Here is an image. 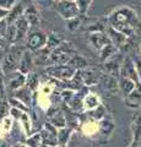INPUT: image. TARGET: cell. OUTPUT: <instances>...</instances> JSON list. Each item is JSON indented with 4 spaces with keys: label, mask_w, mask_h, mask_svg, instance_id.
I'll return each mask as SVG.
<instances>
[{
    "label": "cell",
    "mask_w": 141,
    "mask_h": 147,
    "mask_svg": "<svg viewBox=\"0 0 141 147\" xmlns=\"http://www.w3.org/2000/svg\"><path fill=\"white\" fill-rule=\"evenodd\" d=\"M109 26L117 31L121 32L128 38H131L141 31V21L139 20L138 13L130 7H119L109 16Z\"/></svg>",
    "instance_id": "cell-1"
},
{
    "label": "cell",
    "mask_w": 141,
    "mask_h": 147,
    "mask_svg": "<svg viewBox=\"0 0 141 147\" xmlns=\"http://www.w3.org/2000/svg\"><path fill=\"white\" fill-rule=\"evenodd\" d=\"M24 53V48L20 47L19 44H11L1 61V71L4 75H12L19 69Z\"/></svg>",
    "instance_id": "cell-2"
},
{
    "label": "cell",
    "mask_w": 141,
    "mask_h": 147,
    "mask_svg": "<svg viewBox=\"0 0 141 147\" xmlns=\"http://www.w3.org/2000/svg\"><path fill=\"white\" fill-rule=\"evenodd\" d=\"M75 54H77L75 45L69 40H63L60 45L51 53L49 61L54 65H67Z\"/></svg>",
    "instance_id": "cell-3"
},
{
    "label": "cell",
    "mask_w": 141,
    "mask_h": 147,
    "mask_svg": "<svg viewBox=\"0 0 141 147\" xmlns=\"http://www.w3.org/2000/svg\"><path fill=\"white\" fill-rule=\"evenodd\" d=\"M47 40H48V34L42 30H37V31L31 32L27 36L26 45L32 52H39V50H42L47 45Z\"/></svg>",
    "instance_id": "cell-4"
},
{
    "label": "cell",
    "mask_w": 141,
    "mask_h": 147,
    "mask_svg": "<svg viewBox=\"0 0 141 147\" xmlns=\"http://www.w3.org/2000/svg\"><path fill=\"white\" fill-rule=\"evenodd\" d=\"M55 9L59 12V15L64 18L65 21L71 20V18H75V17L81 15L79 7H77V5H76V3L69 1V0H61V1L57 3Z\"/></svg>",
    "instance_id": "cell-5"
},
{
    "label": "cell",
    "mask_w": 141,
    "mask_h": 147,
    "mask_svg": "<svg viewBox=\"0 0 141 147\" xmlns=\"http://www.w3.org/2000/svg\"><path fill=\"white\" fill-rule=\"evenodd\" d=\"M124 58L125 57H123L120 53H118L113 58L108 59L107 61H104L102 64V71H103V74H107V75H111L113 77L119 79V77H120V69H121V64H123Z\"/></svg>",
    "instance_id": "cell-6"
},
{
    "label": "cell",
    "mask_w": 141,
    "mask_h": 147,
    "mask_svg": "<svg viewBox=\"0 0 141 147\" xmlns=\"http://www.w3.org/2000/svg\"><path fill=\"white\" fill-rule=\"evenodd\" d=\"M45 74L54 79L66 81L74 77L75 69H72L70 65H52L45 69Z\"/></svg>",
    "instance_id": "cell-7"
},
{
    "label": "cell",
    "mask_w": 141,
    "mask_h": 147,
    "mask_svg": "<svg viewBox=\"0 0 141 147\" xmlns=\"http://www.w3.org/2000/svg\"><path fill=\"white\" fill-rule=\"evenodd\" d=\"M120 77H126V79L133 80L138 85H140V79H139L138 70H136L135 61L130 55L125 57L124 60H123L121 69H120Z\"/></svg>",
    "instance_id": "cell-8"
},
{
    "label": "cell",
    "mask_w": 141,
    "mask_h": 147,
    "mask_svg": "<svg viewBox=\"0 0 141 147\" xmlns=\"http://www.w3.org/2000/svg\"><path fill=\"white\" fill-rule=\"evenodd\" d=\"M98 85L106 94H115L119 91V79L107 75V74H102Z\"/></svg>",
    "instance_id": "cell-9"
},
{
    "label": "cell",
    "mask_w": 141,
    "mask_h": 147,
    "mask_svg": "<svg viewBox=\"0 0 141 147\" xmlns=\"http://www.w3.org/2000/svg\"><path fill=\"white\" fill-rule=\"evenodd\" d=\"M106 33L108 34L109 39H111V42L118 48V50H121V49L128 48V45H129V39H130V38H128V37H126L125 34H123L121 32L117 31L115 28H113L112 26H108Z\"/></svg>",
    "instance_id": "cell-10"
},
{
    "label": "cell",
    "mask_w": 141,
    "mask_h": 147,
    "mask_svg": "<svg viewBox=\"0 0 141 147\" xmlns=\"http://www.w3.org/2000/svg\"><path fill=\"white\" fill-rule=\"evenodd\" d=\"M88 42L96 52L97 50L101 52L107 44L111 43V39L106 32H93V33H88Z\"/></svg>",
    "instance_id": "cell-11"
},
{
    "label": "cell",
    "mask_w": 141,
    "mask_h": 147,
    "mask_svg": "<svg viewBox=\"0 0 141 147\" xmlns=\"http://www.w3.org/2000/svg\"><path fill=\"white\" fill-rule=\"evenodd\" d=\"M42 135V141L43 145L49 146V147H55L58 145V131L57 127L52 125V124H45L44 129L40 132Z\"/></svg>",
    "instance_id": "cell-12"
},
{
    "label": "cell",
    "mask_w": 141,
    "mask_h": 147,
    "mask_svg": "<svg viewBox=\"0 0 141 147\" xmlns=\"http://www.w3.org/2000/svg\"><path fill=\"white\" fill-rule=\"evenodd\" d=\"M81 74H82V79L86 86H91V85H97L99 79L102 76V69H97L93 66H88L81 70Z\"/></svg>",
    "instance_id": "cell-13"
},
{
    "label": "cell",
    "mask_w": 141,
    "mask_h": 147,
    "mask_svg": "<svg viewBox=\"0 0 141 147\" xmlns=\"http://www.w3.org/2000/svg\"><path fill=\"white\" fill-rule=\"evenodd\" d=\"M124 100H125V105L129 108L141 107V85H138V87L131 92L128 97H125Z\"/></svg>",
    "instance_id": "cell-14"
},
{
    "label": "cell",
    "mask_w": 141,
    "mask_h": 147,
    "mask_svg": "<svg viewBox=\"0 0 141 147\" xmlns=\"http://www.w3.org/2000/svg\"><path fill=\"white\" fill-rule=\"evenodd\" d=\"M136 87H138V84L133 80L126 79V77H119V92L124 96V98L128 97Z\"/></svg>",
    "instance_id": "cell-15"
},
{
    "label": "cell",
    "mask_w": 141,
    "mask_h": 147,
    "mask_svg": "<svg viewBox=\"0 0 141 147\" xmlns=\"http://www.w3.org/2000/svg\"><path fill=\"white\" fill-rule=\"evenodd\" d=\"M15 26H16V34H17V37H16V43H17V42H21V40L27 36L30 24L27 22V20H26L24 16H21L19 20L15 22Z\"/></svg>",
    "instance_id": "cell-16"
},
{
    "label": "cell",
    "mask_w": 141,
    "mask_h": 147,
    "mask_svg": "<svg viewBox=\"0 0 141 147\" xmlns=\"http://www.w3.org/2000/svg\"><path fill=\"white\" fill-rule=\"evenodd\" d=\"M24 17L27 20V22L30 24V26L39 25L40 16H39V12H38V10H37V7L36 6H30L28 9H26L25 12H24Z\"/></svg>",
    "instance_id": "cell-17"
},
{
    "label": "cell",
    "mask_w": 141,
    "mask_h": 147,
    "mask_svg": "<svg viewBox=\"0 0 141 147\" xmlns=\"http://www.w3.org/2000/svg\"><path fill=\"white\" fill-rule=\"evenodd\" d=\"M24 84H26V76L21 72H15L10 75L7 86L10 90H19L24 86Z\"/></svg>",
    "instance_id": "cell-18"
},
{
    "label": "cell",
    "mask_w": 141,
    "mask_h": 147,
    "mask_svg": "<svg viewBox=\"0 0 141 147\" xmlns=\"http://www.w3.org/2000/svg\"><path fill=\"white\" fill-rule=\"evenodd\" d=\"M24 6L22 4H16L10 11H9V15L6 16V21H7V25H12L19 20L21 16H24Z\"/></svg>",
    "instance_id": "cell-19"
},
{
    "label": "cell",
    "mask_w": 141,
    "mask_h": 147,
    "mask_svg": "<svg viewBox=\"0 0 141 147\" xmlns=\"http://www.w3.org/2000/svg\"><path fill=\"white\" fill-rule=\"evenodd\" d=\"M67 65H70L72 69H75V70H84V69L90 66L87 59H86L85 57H82L81 54H79V53L75 54L74 57L71 58V60Z\"/></svg>",
    "instance_id": "cell-20"
},
{
    "label": "cell",
    "mask_w": 141,
    "mask_h": 147,
    "mask_svg": "<svg viewBox=\"0 0 141 147\" xmlns=\"http://www.w3.org/2000/svg\"><path fill=\"white\" fill-rule=\"evenodd\" d=\"M117 54H118V48L111 42L109 44H107L101 52H99V59H101L102 63H104V61H107L108 59L113 58Z\"/></svg>",
    "instance_id": "cell-21"
},
{
    "label": "cell",
    "mask_w": 141,
    "mask_h": 147,
    "mask_svg": "<svg viewBox=\"0 0 141 147\" xmlns=\"http://www.w3.org/2000/svg\"><path fill=\"white\" fill-rule=\"evenodd\" d=\"M33 63V59H32V55L28 52H25L24 55H22V59L20 61V66H19V70L21 74H30V69H31V64Z\"/></svg>",
    "instance_id": "cell-22"
},
{
    "label": "cell",
    "mask_w": 141,
    "mask_h": 147,
    "mask_svg": "<svg viewBox=\"0 0 141 147\" xmlns=\"http://www.w3.org/2000/svg\"><path fill=\"white\" fill-rule=\"evenodd\" d=\"M49 121L55 127H60V129L65 127V118L60 110H55L54 113L49 114Z\"/></svg>",
    "instance_id": "cell-23"
},
{
    "label": "cell",
    "mask_w": 141,
    "mask_h": 147,
    "mask_svg": "<svg viewBox=\"0 0 141 147\" xmlns=\"http://www.w3.org/2000/svg\"><path fill=\"white\" fill-rule=\"evenodd\" d=\"M99 99L97 96H94L92 93H87L85 96V98H84V107L86 109H94V108H97L99 107Z\"/></svg>",
    "instance_id": "cell-24"
},
{
    "label": "cell",
    "mask_w": 141,
    "mask_h": 147,
    "mask_svg": "<svg viewBox=\"0 0 141 147\" xmlns=\"http://www.w3.org/2000/svg\"><path fill=\"white\" fill-rule=\"evenodd\" d=\"M81 25H82V18H81V15L75 17V18H71V20L66 21V28L69 31H71V32L76 31Z\"/></svg>",
    "instance_id": "cell-25"
},
{
    "label": "cell",
    "mask_w": 141,
    "mask_h": 147,
    "mask_svg": "<svg viewBox=\"0 0 141 147\" xmlns=\"http://www.w3.org/2000/svg\"><path fill=\"white\" fill-rule=\"evenodd\" d=\"M26 85L28 86L30 90H34L38 85V75L36 72H30L26 76Z\"/></svg>",
    "instance_id": "cell-26"
},
{
    "label": "cell",
    "mask_w": 141,
    "mask_h": 147,
    "mask_svg": "<svg viewBox=\"0 0 141 147\" xmlns=\"http://www.w3.org/2000/svg\"><path fill=\"white\" fill-rule=\"evenodd\" d=\"M40 142L42 141V135L40 134H34L31 137H28L26 141V145L28 147H40Z\"/></svg>",
    "instance_id": "cell-27"
},
{
    "label": "cell",
    "mask_w": 141,
    "mask_h": 147,
    "mask_svg": "<svg viewBox=\"0 0 141 147\" xmlns=\"http://www.w3.org/2000/svg\"><path fill=\"white\" fill-rule=\"evenodd\" d=\"M92 1L93 0H76V5H77V7H79L81 15H85V13L87 12L88 7H90Z\"/></svg>",
    "instance_id": "cell-28"
},
{
    "label": "cell",
    "mask_w": 141,
    "mask_h": 147,
    "mask_svg": "<svg viewBox=\"0 0 141 147\" xmlns=\"http://www.w3.org/2000/svg\"><path fill=\"white\" fill-rule=\"evenodd\" d=\"M70 132H71V129H66V127L60 129V131L58 132V141L60 142L61 145H64L67 141V139H69Z\"/></svg>",
    "instance_id": "cell-29"
},
{
    "label": "cell",
    "mask_w": 141,
    "mask_h": 147,
    "mask_svg": "<svg viewBox=\"0 0 141 147\" xmlns=\"http://www.w3.org/2000/svg\"><path fill=\"white\" fill-rule=\"evenodd\" d=\"M17 0H0V7L4 9V10H9L10 11L11 9L15 6V3Z\"/></svg>",
    "instance_id": "cell-30"
},
{
    "label": "cell",
    "mask_w": 141,
    "mask_h": 147,
    "mask_svg": "<svg viewBox=\"0 0 141 147\" xmlns=\"http://www.w3.org/2000/svg\"><path fill=\"white\" fill-rule=\"evenodd\" d=\"M9 113V105L5 100L0 102V118H4Z\"/></svg>",
    "instance_id": "cell-31"
},
{
    "label": "cell",
    "mask_w": 141,
    "mask_h": 147,
    "mask_svg": "<svg viewBox=\"0 0 141 147\" xmlns=\"http://www.w3.org/2000/svg\"><path fill=\"white\" fill-rule=\"evenodd\" d=\"M7 21L6 18H4V20H0V36L5 37L6 36V31H7Z\"/></svg>",
    "instance_id": "cell-32"
},
{
    "label": "cell",
    "mask_w": 141,
    "mask_h": 147,
    "mask_svg": "<svg viewBox=\"0 0 141 147\" xmlns=\"http://www.w3.org/2000/svg\"><path fill=\"white\" fill-rule=\"evenodd\" d=\"M92 115L96 119H101L102 117H104V108H103V105H99V107H97V109L94 110V112H92Z\"/></svg>",
    "instance_id": "cell-33"
},
{
    "label": "cell",
    "mask_w": 141,
    "mask_h": 147,
    "mask_svg": "<svg viewBox=\"0 0 141 147\" xmlns=\"http://www.w3.org/2000/svg\"><path fill=\"white\" fill-rule=\"evenodd\" d=\"M134 61H135V65H136V70H138V74H139L140 85H141V57L134 59Z\"/></svg>",
    "instance_id": "cell-34"
},
{
    "label": "cell",
    "mask_w": 141,
    "mask_h": 147,
    "mask_svg": "<svg viewBox=\"0 0 141 147\" xmlns=\"http://www.w3.org/2000/svg\"><path fill=\"white\" fill-rule=\"evenodd\" d=\"M37 3L44 7H51L53 4L55 3V0H37Z\"/></svg>",
    "instance_id": "cell-35"
},
{
    "label": "cell",
    "mask_w": 141,
    "mask_h": 147,
    "mask_svg": "<svg viewBox=\"0 0 141 147\" xmlns=\"http://www.w3.org/2000/svg\"><path fill=\"white\" fill-rule=\"evenodd\" d=\"M7 15H9V10H4V9L0 7V20H4V18H6Z\"/></svg>",
    "instance_id": "cell-36"
},
{
    "label": "cell",
    "mask_w": 141,
    "mask_h": 147,
    "mask_svg": "<svg viewBox=\"0 0 141 147\" xmlns=\"http://www.w3.org/2000/svg\"><path fill=\"white\" fill-rule=\"evenodd\" d=\"M129 147H140V141L139 140H134L133 139V141H131V144H130V146Z\"/></svg>",
    "instance_id": "cell-37"
},
{
    "label": "cell",
    "mask_w": 141,
    "mask_h": 147,
    "mask_svg": "<svg viewBox=\"0 0 141 147\" xmlns=\"http://www.w3.org/2000/svg\"><path fill=\"white\" fill-rule=\"evenodd\" d=\"M5 42H6V38H5V37L0 36V47H3V45L5 44Z\"/></svg>",
    "instance_id": "cell-38"
},
{
    "label": "cell",
    "mask_w": 141,
    "mask_h": 147,
    "mask_svg": "<svg viewBox=\"0 0 141 147\" xmlns=\"http://www.w3.org/2000/svg\"><path fill=\"white\" fill-rule=\"evenodd\" d=\"M140 55H141V43H140Z\"/></svg>",
    "instance_id": "cell-39"
},
{
    "label": "cell",
    "mask_w": 141,
    "mask_h": 147,
    "mask_svg": "<svg viewBox=\"0 0 141 147\" xmlns=\"http://www.w3.org/2000/svg\"><path fill=\"white\" fill-rule=\"evenodd\" d=\"M69 1H74V3H76V0H69Z\"/></svg>",
    "instance_id": "cell-40"
},
{
    "label": "cell",
    "mask_w": 141,
    "mask_h": 147,
    "mask_svg": "<svg viewBox=\"0 0 141 147\" xmlns=\"http://www.w3.org/2000/svg\"><path fill=\"white\" fill-rule=\"evenodd\" d=\"M59 1H61V0H55V3H59Z\"/></svg>",
    "instance_id": "cell-41"
},
{
    "label": "cell",
    "mask_w": 141,
    "mask_h": 147,
    "mask_svg": "<svg viewBox=\"0 0 141 147\" xmlns=\"http://www.w3.org/2000/svg\"><path fill=\"white\" fill-rule=\"evenodd\" d=\"M140 147H141V140H140Z\"/></svg>",
    "instance_id": "cell-42"
}]
</instances>
